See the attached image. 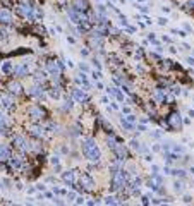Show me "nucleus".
<instances>
[{
    "label": "nucleus",
    "instance_id": "nucleus-14",
    "mask_svg": "<svg viewBox=\"0 0 194 206\" xmlns=\"http://www.w3.org/2000/svg\"><path fill=\"white\" fill-rule=\"evenodd\" d=\"M153 98L156 101H165V91L163 90H155L153 91Z\"/></svg>",
    "mask_w": 194,
    "mask_h": 206
},
{
    "label": "nucleus",
    "instance_id": "nucleus-4",
    "mask_svg": "<svg viewBox=\"0 0 194 206\" xmlns=\"http://www.w3.org/2000/svg\"><path fill=\"white\" fill-rule=\"evenodd\" d=\"M28 112H29V115H31L35 120H38V119H41L43 117V110L40 108V106H29V110Z\"/></svg>",
    "mask_w": 194,
    "mask_h": 206
},
{
    "label": "nucleus",
    "instance_id": "nucleus-19",
    "mask_svg": "<svg viewBox=\"0 0 194 206\" xmlns=\"http://www.w3.org/2000/svg\"><path fill=\"white\" fill-rule=\"evenodd\" d=\"M120 124H122V127H124V129H127V131H132V129H134V126L127 120L126 117H120Z\"/></svg>",
    "mask_w": 194,
    "mask_h": 206
},
{
    "label": "nucleus",
    "instance_id": "nucleus-40",
    "mask_svg": "<svg viewBox=\"0 0 194 206\" xmlns=\"http://www.w3.org/2000/svg\"><path fill=\"white\" fill-rule=\"evenodd\" d=\"M191 201H192L191 196H184V203H191Z\"/></svg>",
    "mask_w": 194,
    "mask_h": 206
},
{
    "label": "nucleus",
    "instance_id": "nucleus-37",
    "mask_svg": "<svg viewBox=\"0 0 194 206\" xmlns=\"http://www.w3.org/2000/svg\"><path fill=\"white\" fill-rule=\"evenodd\" d=\"M184 29H186L187 33H192V28L189 26V24H184Z\"/></svg>",
    "mask_w": 194,
    "mask_h": 206
},
{
    "label": "nucleus",
    "instance_id": "nucleus-48",
    "mask_svg": "<svg viewBox=\"0 0 194 206\" xmlns=\"http://www.w3.org/2000/svg\"><path fill=\"white\" fill-rule=\"evenodd\" d=\"M189 117H192L194 119V110H189Z\"/></svg>",
    "mask_w": 194,
    "mask_h": 206
},
{
    "label": "nucleus",
    "instance_id": "nucleus-31",
    "mask_svg": "<svg viewBox=\"0 0 194 206\" xmlns=\"http://www.w3.org/2000/svg\"><path fill=\"white\" fill-rule=\"evenodd\" d=\"M115 91H117V88H108V90H107V93H108L110 96H115Z\"/></svg>",
    "mask_w": 194,
    "mask_h": 206
},
{
    "label": "nucleus",
    "instance_id": "nucleus-21",
    "mask_svg": "<svg viewBox=\"0 0 194 206\" xmlns=\"http://www.w3.org/2000/svg\"><path fill=\"white\" fill-rule=\"evenodd\" d=\"M173 189H175V192H179V194H180V192H184V189H186V187H184V184L182 182H175V184H173Z\"/></svg>",
    "mask_w": 194,
    "mask_h": 206
},
{
    "label": "nucleus",
    "instance_id": "nucleus-7",
    "mask_svg": "<svg viewBox=\"0 0 194 206\" xmlns=\"http://www.w3.org/2000/svg\"><path fill=\"white\" fill-rule=\"evenodd\" d=\"M131 148L134 149V151H137V153H146L148 151L146 146H143V144L139 143V141H136V139H132L131 141Z\"/></svg>",
    "mask_w": 194,
    "mask_h": 206
},
{
    "label": "nucleus",
    "instance_id": "nucleus-41",
    "mask_svg": "<svg viewBox=\"0 0 194 206\" xmlns=\"http://www.w3.org/2000/svg\"><path fill=\"white\" fill-rule=\"evenodd\" d=\"M187 64H189V65H194V57H189L187 58Z\"/></svg>",
    "mask_w": 194,
    "mask_h": 206
},
{
    "label": "nucleus",
    "instance_id": "nucleus-36",
    "mask_svg": "<svg viewBox=\"0 0 194 206\" xmlns=\"http://www.w3.org/2000/svg\"><path fill=\"white\" fill-rule=\"evenodd\" d=\"M58 162H60V160H58V156H52V163L53 165H58Z\"/></svg>",
    "mask_w": 194,
    "mask_h": 206
},
{
    "label": "nucleus",
    "instance_id": "nucleus-24",
    "mask_svg": "<svg viewBox=\"0 0 194 206\" xmlns=\"http://www.w3.org/2000/svg\"><path fill=\"white\" fill-rule=\"evenodd\" d=\"M64 110H72V100H65L64 101Z\"/></svg>",
    "mask_w": 194,
    "mask_h": 206
},
{
    "label": "nucleus",
    "instance_id": "nucleus-6",
    "mask_svg": "<svg viewBox=\"0 0 194 206\" xmlns=\"http://www.w3.org/2000/svg\"><path fill=\"white\" fill-rule=\"evenodd\" d=\"M62 179H64V182L67 185H72L74 184V180H76V175H74V170H67L65 174L62 175Z\"/></svg>",
    "mask_w": 194,
    "mask_h": 206
},
{
    "label": "nucleus",
    "instance_id": "nucleus-23",
    "mask_svg": "<svg viewBox=\"0 0 194 206\" xmlns=\"http://www.w3.org/2000/svg\"><path fill=\"white\" fill-rule=\"evenodd\" d=\"M136 9H139V11H141L143 14H148V12H150L148 5H144V4H136Z\"/></svg>",
    "mask_w": 194,
    "mask_h": 206
},
{
    "label": "nucleus",
    "instance_id": "nucleus-44",
    "mask_svg": "<svg viewBox=\"0 0 194 206\" xmlns=\"http://www.w3.org/2000/svg\"><path fill=\"white\" fill-rule=\"evenodd\" d=\"M160 149H162V148H160L158 144H155V146H153V151H160Z\"/></svg>",
    "mask_w": 194,
    "mask_h": 206
},
{
    "label": "nucleus",
    "instance_id": "nucleus-28",
    "mask_svg": "<svg viewBox=\"0 0 194 206\" xmlns=\"http://www.w3.org/2000/svg\"><path fill=\"white\" fill-rule=\"evenodd\" d=\"M162 134H163L162 131H153V132H151V137H155V139H160V137H162Z\"/></svg>",
    "mask_w": 194,
    "mask_h": 206
},
{
    "label": "nucleus",
    "instance_id": "nucleus-20",
    "mask_svg": "<svg viewBox=\"0 0 194 206\" xmlns=\"http://www.w3.org/2000/svg\"><path fill=\"white\" fill-rule=\"evenodd\" d=\"M11 70H12V64L11 62H4V64H2V72H4V74L11 72Z\"/></svg>",
    "mask_w": 194,
    "mask_h": 206
},
{
    "label": "nucleus",
    "instance_id": "nucleus-32",
    "mask_svg": "<svg viewBox=\"0 0 194 206\" xmlns=\"http://www.w3.org/2000/svg\"><path fill=\"white\" fill-rule=\"evenodd\" d=\"M50 95H52V98H60V93H58V91H55V90L50 91Z\"/></svg>",
    "mask_w": 194,
    "mask_h": 206
},
{
    "label": "nucleus",
    "instance_id": "nucleus-26",
    "mask_svg": "<svg viewBox=\"0 0 194 206\" xmlns=\"http://www.w3.org/2000/svg\"><path fill=\"white\" fill-rule=\"evenodd\" d=\"M105 203L107 204H115V203H119V201H115L113 196H108V198H105Z\"/></svg>",
    "mask_w": 194,
    "mask_h": 206
},
{
    "label": "nucleus",
    "instance_id": "nucleus-25",
    "mask_svg": "<svg viewBox=\"0 0 194 206\" xmlns=\"http://www.w3.org/2000/svg\"><path fill=\"white\" fill-rule=\"evenodd\" d=\"M107 143H108V148H110V149H113L117 146V143H115V139H113V137H108V139H107Z\"/></svg>",
    "mask_w": 194,
    "mask_h": 206
},
{
    "label": "nucleus",
    "instance_id": "nucleus-1",
    "mask_svg": "<svg viewBox=\"0 0 194 206\" xmlns=\"http://www.w3.org/2000/svg\"><path fill=\"white\" fill-rule=\"evenodd\" d=\"M81 149H83L84 156H86V158H89L91 162H98V160H100V149H98V146L94 144V139H91V137L83 139Z\"/></svg>",
    "mask_w": 194,
    "mask_h": 206
},
{
    "label": "nucleus",
    "instance_id": "nucleus-13",
    "mask_svg": "<svg viewBox=\"0 0 194 206\" xmlns=\"http://www.w3.org/2000/svg\"><path fill=\"white\" fill-rule=\"evenodd\" d=\"M11 156V153H9V148H7L5 144H0V160H7Z\"/></svg>",
    "mask_w": 194,
    "mask_h": 206
},
{
    "label": "nucleus",
    "instance_id": "nucleus-3",
    "mask_svg": "<svg viewBox=\"0 0 194 206\" xmlns=\"http://www.w3.org/2000/svg\"><path fill=\"white\" fill-rule=\"evenodd\" d=\"M168 124H170V127H172V129H175V131H177V129H180V127H182L180 115H179V113H172V115H170V119H168Z\"/></svg>",
    "mask_w": 194,
    "mask_h": 206
},
{
    "label": "nucleus",
    "instance_id": "nucleus-46",
    "mask_svg": "<svg viewBox=\"0 0 194 206\" xmlns=\"http://www.w3.org/2000/svg\"><path fill=\"white\" fill-rule=\"evenodd\" d=\"M76 203H77V204H81V203H84V199H83V198H77V199H76Z\"/></svg>",
    "mask_w": 194,
    "mask_h": 206
},
{
    "label": "nucleus",
    "instance_id": "nucleus-43",
    "mask_svg": "<svg viewBox=\"0 0 194 206\" xmlns=\"http://www.w3.org/2000/svg\"><path fill=\"white\" fill-rule=\"evenodd\" d=\"M148 40H150V41H155V40H156V38H155V34H153V33H151V34H150V36H148Z\"/></svg>",
    "mask_w": 194,
    "mask_h": 206
},
{
    "label": "nucleus",
    "instance_id": "nucleus-45",
    "mask_svg": "<svg viewBox=\"0 0 194 206\" xmlns=\"http://www.w3.org/2000/svg\"><path fill=\"white\" fill-rule=\"evenodd\" d=\"M162 11L165 12V14H168V12H170V9H168V7H162Z\"/></svg>",
    "mask_w": 194,
    "mask_h": 206
},
{
    "label": "nucleus",
    "instance_id": "nucleus-27",
    "mask_svg": "<svg viewBox=\"0 0 194 206\" xmlns=\"http://www.w3.org/2000/svg\"><path fill=\"white\" fill-rule=\"evenodd\" d=\"M172 174L179 175V177H184V175H186V170H182V168H180V170H172Z\"/></svg>",
    "mask_w": 194,
    "mask_h": 206
},
{
    "label": "nucleus",
    "instance_id": "nucleus-11",
    "mask_svg": "<svg viewBox=\"0 0 194 206\" xmlns=\"http://www.w3.org/2000/svg\"><path fill=\"white\" fill-rule=\"evenodd\" d=\"M12 21V16L9 11H2L0 9V22H11Z\"/></svg>",
    "mask_w": 194,
    "mask_h": 206
},
{
    "label": "nucleus",
    "instance_id": "nucleus-29",
    "mask_svg": "<svg viewBox=\"0 0 194 206\" xmlns=\"http://www.w3.org/2000/svg\"><path fill=\"white\" fill-rule=\"evenodd\" d=\"M167 22H168V19H167V17H160V19H158V24H160V26H165Z\"/></svg>",
    "mask_w": 194,
    "mask_h": 206
},
{
    "label": "nucleus",
    "instance_id": "nucleus-33",
    "mask_svg": "<svg viewBox=\"0 0 194 206\" xmlns=\"http://www.w3.org/2000/svg\"><path fill=\"white\" fill-rule=\"evenodd\" d=\"M79 69H81V70H84V72H88V70H89V67L86 65V64H81V65H79Z\"/></svg>",
    "mask_w": 194,
    "mask_h": 206
},
{
    "label": "nucleus",
    "instance_id": "nucleus-22",
    "mask_svg": "<svg viewBox=\"0 0 194 206\" xmlns=\"http://www.w3.org/2000/svg\"><path fill=\"white\" fill-rule=\"evenodd\" d=\"M33 134H35V136H43V134H45V129H43V127H33Z\"/></svg>",
    "mask_w": 194,
    "mask_h": 206
},
{
    "label": "nucleus",
    "instance_id": "nucleus-12",
    "mask_svg": "<svg viewBox=\"0 0 194 206\" xmlns=\"http://www.w3.org/2000/svg\"><path fill=\"white\" fill-rule=\"evenodd\" d=\"M29 67H28V64H21V65H17L16 67V74L17 76H26Z\"/></svg>",
    "mask_w": 194,
    "mask_h": 206
},
{
    "label": "nucleus",
    "instance_id": "nucleus-10",
    "mask_svg": "<svg viewBox=\"0 0 194 206\" xmlns=\"http://www.w3.org/2000/svg\"><path fill=\"white\" fill-rule=\"evenodd\" d=\"M72 95H74V98H76L77 101H84V100H88L86 93H84V91H81L79 88H76V90L72 91Z\"/></svg>",
    "mask_w": 194,
    "mask_h": 206
},
{
    "label": "nucleus",
    "instance_id": "nucleus-38",
    "mask_svg": "<svg viewBox=\"0 0 194 206\" xmlns=\"http://www.w3.org/2000/svg\"><path fill=\"white\" fill-rule=\"evenodd\" d=\"M93 64H94V67H96V69H101V64L98 62V60H96V58H94V60H93Z\"/></svg>",
    "mask_w": 194,
    "mask_h": 206
},
{
    "label": "nucleus",
    "instance_id": "nucleus-30",
    "mask_svg": "<svg viewBox=\"0 0 194 206\" xmlns=\"http://www.w3.org/2000/svg\"><path fill=\"white\" fill-rule=\"evenodd\" d=\"M129 122H136V115H132V113H127V117H126Z\"/></svg>",
    "mask_w": 194,
    "mask_h": 206
},
{
    "label": "nucleus",
    "instance_id": "nucleus-39",
    "mask_svg": "<svg viewBox=\"0 0 194 206\" xmlns=\"http://www.w3.org/2000/svg\"><path fill=\"white\" fill-rule=\"evenodd\" d=\"M144 160L146 162H153V155H144Z\"/></svg>",
    "mask_w": 194,
    "mask_h": 206
},
{
    "label": "nucleus",
    "instance_id": "nucleus-5",
    "mask_svg": "<svg viewBox=\"0 0 194 206\" xmlns=\"http://www.w3.org/2000/svg\"><path fill=\"white\" fill-rule=\"evenodd\" d=\"M113 151L117 153V156H119V160H124V158H127V149H126V146L124 144H117L115 148H113Z\"/></svg>",
    "mask_w": 194,
    "mask_h": 206
},
{
    "label": "nucleus",
    "instance_id": "nucleus-35",
    "mask_svg": "<svg viewBox=\"0 0 194 206\" xmlns=\"http://www.w3.org/2000/svg\"><path fill=\"white\" fill-rule=\"evenodd\" d=\"M101 77V72H96V70H94L93 72V79H100Z\"/></svg>",
    "mask_w": 194,
    "mask_h": 206
},
{
    "label": "nucleus",
    "instance_id": "nucleus-16",
    "mask_svg": "<svg viewBox=\"0 0 194 206\" xmlns=\"http://www.w3.org/2000/svg\"><path fill=\"white\" fill-rule=\"evenodd\" d=\"M11 165H12V168H21L22 160L19 158V156H14V158H11Z\"/></svg>",
    "mask_w": 194,
    "mask_h": 206
},
{
    "label": "nucleus",
    "instance_id": "nucleus-8",
    "mask_svg": "<svg viewBox=\"0 0 194 206\" xmlns=\"http://www.w3.org/2000/svg\"><path fill=\"white\" fill-rule=\"evenodd\" d=\"M19 12H21L24 17H29V19H33V7L28 5V4H24V5L19 7Z\"/></svg>",
    "mask_w": 194,
    "mask_h": 206
},
{
    "label": "nucleus",
    "instance_id": "nucleus-47",
    "mask_svg": "<svg viewBox=\"0 0 194 206\" xmlns=\"http://www.w3.org/2000/svg\"><path fill=\"white\" fill-rule=\"evenodd\" d=\"M187 5H189V7H192V9H194V0H189V4H187Z\"/></svg>",
    "mask_w": 194,
    "mask_h": 206
},
{
    "label": "nucleus",
    "instance_id": "nucleus-49",
    "mask_svg": "<svg viewBox=\"0 0 194 206\" xmlns=\"http://www.w3.org/2000/svg\"><path fill=\"white\" fill-rule=\"evenodd\" d=\"M191 172H192V174H194V168H191Z\"/></svg>",
    "mask_w": 194,
    "mask_h": 206
},
{
    "label": "nucleus",
    "instance_id": "nucleus-17",
    "mask_svg": "<svg viewBox=\"0 0 194 206\" xmlns=\"http://www.w3.org/2000/svg\"><path fill=\"white\" fill-rule=\"evenodd\" d=\"M0 105L4 106V108H11V106H12V98H9V96H4V98L0 100Z\"/></svg>",
    "mask_w": 194,
    "mask_h": 206
},
{
    "label": "nucleus",
    "instance_id": "nucleus-34",
    "mask_svg": "<svg viewBox=\"0 0 194 206\" xmlns=\"http://www.w3.org/2000/svg\"><path fill=\"white\" fill-rule=\"evenodd\" d=\"M67 199H69V201H74V199H76V194H74V192H69V194H67Z\"/></svg>",
    "mask_w": 194,
    "mask_h": 206
},
{
    "label": "nucleus",
    "instance_id": "nucleus-18",
    "mask_svg": "<svg viewBox=\"0 0 194 206\" xmlns=\"http://www.w3.org/2000/svg\"><path fill=\"white\" fill-rule=\"evenodd\" d=\"M9 91L14 93V95H19V93H21V86L17 84V83H11V84H9Z\"/></svg>",
    "mask_w": 194,
    "mask_h": 206
},
{
    "label": "nucleus",
    "instance_id": "nucleus-2",
    "mask_svg": "<svg viewBox=\"0 0 194 206\" xmlns=\"http://www.w3.org/2000/svg\"><path fill=\"white\" fill-rule=\"evenodd\" d=\"M47 69L50 70V74H52L53 77H58V76H60V72H62V67L58 65V62H53V60L47 62Z\"/></svg>",
    "mask_w": 194,
    "mask_h": 206
},
{
    "label": "nucleus",
    "instance_id": "nucleus-42",
    "mask_svg": "<svg viewBox=\"0 0 194 206\" xmlns=\"http://www.w3.org/2000/svg\"><path fill=\"white\" fill-rule=\"evenodd\" d=\"M163 174H165V175H168V174H172V170H170V168L167 167V168H163Z\"/></svg>",
    "mask_w": 194,
    "mask_h": 206
},
{
    "label": "nucleus",
    "instance_id": "nucleus-9",
    "mask_svg": "<svg viewBox=\"0 0 194 206\" xmlns=\"http://www.w3.org/2000/svg\"><path fill=\"white\" fill-rule=\"evenodd\" d=\"M81 184L84 185V189H93V185H94V182H93V179L89 177V175H83L81 177Z\"/></svg>",
    "mask_w": 194,
    "mask_h": 206
},
{
    "label": "nucleus",
    "instance_id": "nucleus-15",
    "mask_svg": "<svg viewBox=\"0 0 194 206\" xmlns=\"http://www.w3.org/2000/svg\"><path fill=\"white\" fill-rule=\"evenodd\" d=\"M74 7H76V11H84V9L88 7V4H86V0H76V2H74Z\"/></svg>",
    "mask_w": 194,
    "mask_h": 206
}]
</instances>
